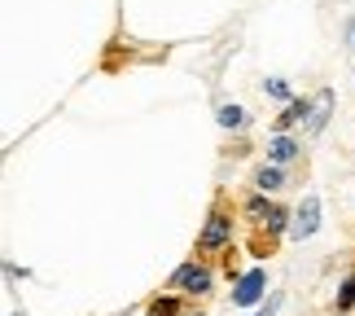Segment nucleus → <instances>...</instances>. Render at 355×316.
I'll return each instance as SVG.
<instances>
[{
  "label": "nucleus",
  "mask_w": 355,
  "mask_h": 316,
  "mask_svg": "<svg viewBox=\"0 0 355 316\" xmlns=\"http://www.w3.org/2000/svg\"><path fill=\"white\" fill-rule=\"evenodd\" d=\"M154 316H175V303H171V299H167V303H158V308H154Z\"/></svg>",
  "instance_id": "12"
},
{
  "label": "nucleus",
  "mask_w": 355,
  "mask_h": 316,
  "mask_svg": "<svg viewBox=\"0 0 355 316\" xmlns=\"http://www.w3.org/2000/svg\"><path fill=\"white\" fill-rule=\"evenodd\" d=\"M303 115H307V101H290V110H285V115L277 119V132H285L294 119H303Z\"/></svg>",
  "instance_id": "7"
},
{
  "label": "nucleus",
  "mask_w": 355,
  "mask_h": 316,
  "mask_svg": "<svg viewBox=\"0 0 355 316\" xmlns=\"http://www.w3.org/2000/svg\"><path fill=\"white\" fill-rule=\"evenodd\" d=\"M351 303H355V272L343 281V294H338V308H351Z\"/></svg>",
  "instance_id": "10"
},
{
  "label": "nucleus",
  "mask_w": 355,
  "mask_h": 316,
  "mask_svg": "<svg viewBox=\"0 0 355 316\" xmlns=\"http://www.w3.org/2000/svg\"><path fill=\"white\" fill-rule=\"evenodd\" d=\"M241 119H245V115H241L237 106H224V110H220V123H224V128H241Z\"/></svg>",
  "instance_id": "9"
},
{
  "label": "nucleus",
  "mask_w": 355,
  "mask_h": 316,
  "mask_svg": "<svg viewBox=\"0 0 355 316\" xmlns=\"http://www.w3.org/2000/svg\"><path fill=\"white\" fill-rule=\"evenodd\" d=\"M263 268H254V272H245V277L237 281V290H233V303L237 308H250V303H259V294H263Z\"/></svg>",
  "instance_id": "1"
},
{
  "label": "nucleus",
  "mask_w": 355,
  "mask_h": 316,
  "mask_svg": "<svg viewBox=\"0 0 355 316\" xmlns=\"http://www.w3.org/2000/svg\"><path fill=\"white\" fill-rule=\"evenodd\" d=\"M294 154H298V149H294L290 136H277V141H272V163H290Z\"/></svg>",
  "instance_id": "6"
},
{
  "label": "nucleus",
  "mask_w": 355,
  "mask_h": 316,
  "mask_svg": "<svg viewBox=\"0 0 355 316\" xmlns=\"http://www.w3.org/2000/svg\"><path fill=\"white\" fill-rule=\"evenodd\" d=\"M347 35H351V44H355V22H351V31H347Z\"/></svg>",
  "instance_id": "14"
},
{
  "label": "nucleus",
  "mask_w": 355,
  "mask_h": 316,
  "mask_svg": "<svg viewBox=\"0 0 355 316\" xmlns=\"http://www.w3.org/2000/svg\"><path fill=\"white\" fill-rule=\"evenodd\" d=\"M329 110H334V92L324 88L316 97V106H311V115H307V132H320L324 123H329Z\"/></svg>",
  "instance_id": "3"
},
{
  "label": "nucleus",
  "mask_w": 355,
  "mask_h": 316,
  "mask_svg": "<svg viewBox=\"0 0 355 316\" xmlns=\"http://www.w3.org/2000/svg\"><path fill=\"white\" fill-rule=\"evenodd\" d=\"M277 308H281L277 299H268V308H263V312H254V316H277Z\"/></svg>",
  "instance_id": "13"
},
{
  "label": "nucleus",
  "mask_w": 355,
  "mask_h": 316,
  "mask_svg": "<svg viewBox=\"0 0 355 316\" xmlns=\"http://www.w3.org/2000/svg\"><path fill=\"white\" fill-rule=\"evenodd\" d=\"M175 281H180V285H189V290H198V294H202V290H207V285H211V272L202 268V264H198V268H193V264H184L180 272H175Z\"/></svg>",
  "instance_id": "4"
},
{
  "label": "nucleus",
  "mask_w": 355,
  "mask_h": 316,
  "mask_svg": "<svg viewBox=\"0 0 355 316\" xmlns=\"http://www.w3.org/2000/svg\"><path fill=\"white\" fill-rule=\"evenodd\" d=\"M316 228H320V198H303V207H298V215H294V238L303 242Z\"/></svg>",
  "instance_id": "2"
},
{
  "label": "nucleus",
  "mask_w": 355,
  "mask_h": 316,
  "mask_svg": "<svg viewBox=\"0 0 355 316\" xmlns=\"http://www.w3.org/2000/svg\"><path fill=\"white\" fill-rule=\"evenodd\" d=\"M268 92L281 97V101H290V84H285V79H268Z\"/></svg>",
  "instance_id": "11"
},
{
  "label": "nucleus",
  "mask_w": 355,
  "mask_h": 316,
  "mask_svg": "<svg viewBox=\"0 0 355 316\" xmlns=\"http://www.w3.org/2000/svg\"><path fill=\"white\" fill-rule=\"evenodd\" d=\"M228 233H233V228H228V219H224V215H215L211 224H207V233H202V246H224V242H228Z\"/></svg>",
  "instance_id": "5"
},
{
  "label": "nucleus",
  "mask_w": 355,
  "mask_h": 316,
  "mask_svg": "<svg viewBox=\"0 0 355 316\" xmlns=\"http://www.w3.org/2000/svg\"><path fill=\"white\" fill-rule=\"evenodd\" d=\"M259 189H281V167H259Z\"/></svg>",
  "instance_id": "8"
}]
</instances>
